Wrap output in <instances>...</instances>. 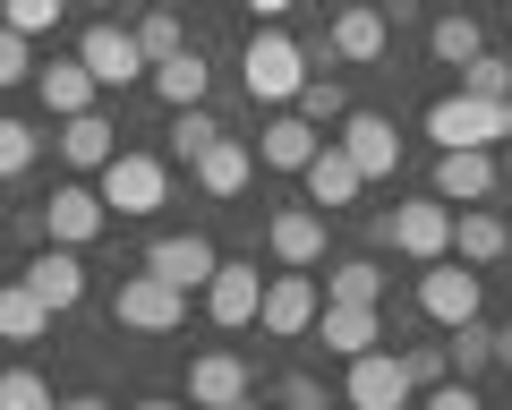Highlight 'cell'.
<instances>
[{
  "instance_id": "cb8c5ba5",
  "label": "cell",
  "mask_w": 512,
  "mask_h": 410,
  "mask_svg": "<svg viewBox=\"0 0 512 410\" xmlns=\"http://www.w3.org/2000/svg\"><path fill=\"white\" fill-rule=\"evenodd\" d=\"M299 180H308V205H325V214H333V205H359L367 171H359V163H350V154H342V146L325 137V146H316V163L299 171Z\"/></svg>"
},
{
  "instance_id": "5bb4252c",
  "label": "cell",
  "mask_w": 512,
  "mask_h": 410,
  "mask_svg": "<svg viewBox=\"0 0 512 410\" xmlns=\"http://www.w3.org/2000/svg\"><path fill=\"white\" fill-rule=\"evenodd\" d=\"M256 299H265V274L239 257L214 265V282H205V317L222 325V334H239V325H256Z\"/></svg>"
},
{
  "instance_id": "ffe728a7",
  "label": "cell",
  "mask_w": 512,
  "mask_h": 410,
  "mask_svg": "<svg viewBox=\"0 0 512 410\" xmlns=\"http://www.w3.org/2000/svg\"><path fill=\"white\" fill-rule=\"evenodd\" d=\"M265 240H274L282 265L308 274V265H325V214H316V205H282L274 223H265Z\"/></svg>"
},
{
  "instance_id": "83f0119b",
  "label": "cell",
  "mask_w": 512,
  "mask_h": 410,
  "mask_svg": "<svg viewBox=\"0 0 512 410\" xmlns=\"http://www.w3.org/2000/svg\"><path fill=\"white\" fill-rule=\"evenodd\" d=\"M43 334H52V308L26 291V274L0 282V342H43Z\"/></svg>"
},
{
  "instance_id": "ac0fdd59",
  "label": "cell",
  "mask_w": 512,
  "mask_h": 410,
  "mask_svg": "<svg viewBox=\"0 0 512 410\" xmlns=\"http://www.w3.org/2000/svg\"><path fill=\"white\" fill-rule=\"evenodd\" d=\"M26 291H35L52 317H69L77 299H86V257H77V248H43V257L26 265Z\"/></svg>"
},
{
  "instance_id": "e0dca14e",
  "label": "cell",
  "mask_w": 512,
  "mask_h": 410,
  "mask_svg": "<svg viewBox=\"0 0 512 410\" xmlns=\"http://www.w3.org/2000/svg\"><path fill=\"white\" fill-rule=\"evenodd\" d=\"M316 146H325V129L299 120V112H274L265 129H256V163H265V171H308Z\"/></svg>"
},
{
  "instance_id": "c3c4849f",
  "label": "cell",
  "mask_w": 512,
  "mask_h": 410,
  "mask_svg": "<svg viewBox=\"0 0 512 410\" xmlns=\"http://www.w3.org/2000/svg\"><path fill=\"white\" fill-rule=\"evenodd\" d=\"M146 9H180V0H146Z\"/></svg>"
},
{
  "instance_id": "2e32d148",
  "label": "cell",
  "mask_w": 512,
  "mask_h": 410,
  "mask_svg": "<svg viewBox=\"0 0 512 410\" xmlns=\"http://www.w3.org/2000/svg\"><path fill=\"white\" fill-rule=\"evenodd\" d=\"M333 146H342L367 180H384V171L402 163V129H393L384 112H342V137H333Z\"/></svg>"
},
{
  "instance_id": "d6a6232c",
  "label": "cell",
  "mask_w": 512,
  "mask_h": 410,
  "mask_svg": "<svg viewBox=\"0 0 512 410\" xmlns=\"http://www.w3.org/2000/svg\"><path fill=\"white\" fill-rule=\"evenodd\" d=\"M461 94H478V103H512V60L504 52H478L470 69H461Z\"/></svg>"
},
{
  "instance_id": "1f68e13d",
  "label": "cell",
  "mask_w": 512,
  "mask_h": 410,
  "mask_svg": "<svg viewBox=\"0 0 512 410\" xmlns=\"http://www.w3.org/2000/svg\"><path fill=\"white\" fill-rule=\"evenodd\" d=\"M69 18V0H0V26H9V35H52V26Z\"/></svg>"
},
{
  "instance_id": "5b68a950",
  "label": "cell",
  "mask_w": 512,
  "mask_h": 410,
  "mask_svg": "<svg viewBox=\"0 0 512 410\" xmlns=\"http://www.w3.org/2000/svg\"><path fill=\"white\" fill-rule=\"evenodd\" d=\"M111 317L128 325V334H180L188 325V291L163 274H128L120 291H111Z\"/></svg>"
},
{
  "instance_id": "d590c367",
  "label": "cell",
  "mask_w": 512,
  "mask_h": 410,
  "mask_svg": "<svg viewBox=\"0 0 512 410\" xmlns=\"http://www.w3.org/2000/svg\"><path fill=\"white\" fill-rule=\"evenodd\" d=\"M60 393H52V376H35V368H9L0 376V410H52Z\"/></svg>"
},
{
  "instance_id": "4fadbf2b",
  "label": "cell",
  "mask_w": 512,
  "mask_h": 410,
  "mask_svg": "<svg viewBox=\"0 0 512 410\" xmlns=\"http://www.w3.org/2000/svg\"><path fill=\"white\" fill-rule=\"evenodd\" d=\"M419 402V385H410L402 351H367L350 359V410H410Z\"/></svg>"
},
{
  "instance_id": "7402d4cb",
  "label": "cell",
  "mask_w": 512,
  "mask_h": 410,
  "mask_svg": "<svg viewBox=\"0 0 512 410\" xmlns=\"http://www.w3.org/2000/svg\"><path fill=\"white\" fill-rule=\"evenodd\" d=\"M504 248H512V223L495 205H453V257L461 265H495Z\"/></svg>"
},
{
  "instance_id": "816d5d0a",
  "label": "cell",
  "mask_w": 512,
  "mask_h": 410,
  "mask_svg": "<svg viewBox=\"0 0 512 410\" xmlns=\"http://www.w3.org/2000/svg\"><path fill=\"white\" fill-rule=\"evenodd\" d=\"M333 410H350V402H333Z\"/></svg>"
},
{
  "instance_id": "7bdbcfd3",
  "label": "cell",
  "mask_w": 512,
  "mask_h": 410,
  "mask_svg": "<svg viewBox=\"0 0 512 410\" xmlns=\"http://www.w3.org/2000/svg\"><path fill=\"white\" fill-rule=\"evenodd\" d=\"M52 410H111V402H103V393H60Z\"/></svg>"
},
{
  "instance_id": "d4e9b609",
  "label": "cell",
  "mask_w": 512,
  "mask_h": 410,
  "mask_svg": "<svg viewBox=\"0 0 512 410\" xmlns=\"http://www.w3.org/2000/svg\"><path fill=\"white\" fill-rule=\"evenodd\" d=\"M154 94H163L171 112H197L205 103V86H214V69H205V52L188 43V52H171V60H154V77H146Z\"/></svg>"
},
{
  "instance_id": "ee69618b",
  "label": "cell",
  "mask_w": 512,
  "mask_h": 410,
  "mask_svg": "<svg viewBox=\"0 0 512 410\" xmlns=\"http://www.w3.org/2000/svg\"><path fill=\"white\" fill-rule=\"evenodd\" d=\"M495 368H512V325H495Z\"/></svg>"
},
{
  "instance_id": "30bf717a",
  "label": "cell",
  "mask_w": 512,
  "mask_h": 410,
  "mask_svg": "<svg viewBox=\"0 0 512 410\" xmlns=\"http://www.w3.org/2000/svg\"><path fill=\"white\" fill-rule=\"evenodd\" d=\"M316 308H325V299H316V282L291 265V274H265V299H256V325H265L274 342H299V334L316 325Z\"/></svg>"
},
{
  "instance_id": "ab89813d",
  "label": "cell",
  "mask_w": 512,
  "mask_h": 410,
  "mask_svg": "<svg viewBox=\"0 0 512 410\" xmlns=\"http://www.w3.org/2000/svg\"><path fill=\"white\" fill-rule=\"evenodd\" d=\"M26 77H35V60H26V35H9V26H0V86H26Z\"/></svg>"
},
{
  "instance_id": "6da1fadb",
  "label": "cell",
  "mask_w": 512,
  "mask_h": 410,
  "mask_svg": "<svg viewBox=\"0 0 512 410\" xmlns=\"http://www.w3.org/2000/svg\"><path fill=\"white\" fill-rule=\"evenodd\" d=\"M308 77H316L308 43H291L282 26H256L248 52H239V86H248V103H274V112H291Z\"/></svg>"
},
{
  "instance_id": "277c9868",
  "label": "cell",
  "mask_w": 512,
  "mask_h": 410,
  "mask_svg": "<svg viewBox=\"0 0 512 410\" xmlns=\"http://www.w3.org/2000/svg\"><path fill=\"white\" fill-rule=\"evenodd\" d=\"M384 43H393V18H384V0H342L325 26V43H308V60H342V69H367V60H384Z\"/></svg>"
},
{
  "instance_id": "9c48e42d",
  "label": "cell",
  "mask_w": 512,
  "mask_h": 410,
  "mask_svg": "<svg viewBox=\"0 0 512 410\" xmlns=\"http://www.w3.org/2000/svg\"><path fill=\"white\" fill-rule=\"evenodd\" d=\"M35 223H43V240H52V248H86V240H103V231H111V205H103V188H52V205H43V214H35Z\"/></svg>"
},
{
  "instance_id": "8992f818",
  "label": "cell",
  "mask_w": 512,
  "mask_h": 410,
  "mask_svg": "<svg viewBox=\"0 0 512 410\" xmlns=\"http://www.w3.org/2000/svg\"><path fill=\"white\" fill-rule=\"evenodd\" d=\"M163 197H171V171L154 163V154H111L103 163V205L120 214V223H146Z\"/></svg>"
},
{
  "instance_id": "8fae6325",
  "label": "cell",
  "mask_w": 512,
  "mask_h": 410,
  "mask_svg": "<svg viewBox=\"0 0 512 410\" xmlns=\"http://www.w3.org/2000/svg\"><path fill=\"white\" fill-rule=\"evenodd\" d=\"M478 299H487V282H478L461 257H436V265L419 274V308H427L436 325H470V317H478Z\"/></svg>"
},
{
  "instance_id": "74e56055",
  "label": "cell",
  "mask_w": 512,
  "mask_h": 410,
  "mask_svg": "<svg viewBox=\"0 0 512 410\" xmlns=\"http://www.w3.org/2000/svg\"><path fill=\"white\" fill-rule=\"evenodd\" d=\"M402 368H410V385H444V376H453V368H444V342H410V351H402Z\"/></svg>"
},
{
  "instance_id": "b9f144b4",
  "label": "cell",
  "mask_w": 512,
  "mask_h": 410,
  "mask_svg": "<svg viewBox=\"0 0 512 410\" xmlns=\"http://www.w3.org/2000/svg\"><path fill=\"white\" fill-rule=\"evenodd\" d=\"M239 9H248V18H265V26H274V18H291L299 0H239Z\"/></svg>"
},
{
  "instance_id": "d6986e66",
  "label": "cell",
  "mask_w": 512,
  "mask_h": 410,
  "mask_svg": "<svg viewBox=\"0 0 512 410\" xmlns=\"http://www.w3.org/2000/svg\"><path fill=\"white\" fill-rule=\"evenodd\" d=\"M316 334H325V351L350 368V359H367L384 342V317H376V308H342V299H325V308H316Z\"/></svg>"
},
{
  "instance_id": "7a4b0ae2",
  "label": "cell",
  "mask_w": 512,
  "mask_h": 410,
  "mask_svg": "<svg viewBox=\"0 0 512 410\" xmlns=\"http://www.w3.org/2000/svg\"><path fill=\"white\" fill-rule=\"evenodd\" d=\"M367 231H376L384 248H402V257H419V265L453 257V205H444V197H410V205H393V214H376Z\"/></svg>"
},
{
  "instance_id": "f35d334b",
  "label": "cell",
  "mask_w": 512,
  "mask_h": 410,
  "mask_svg": "<svg viewBox=\"0 0 512 410\" xmlns=\"http://www.w3.org/2000/svg\"><path fill=\"white\" fill-rule=\"evenodd\" d=\"M419 410H487V402H478L470 376H444V385H427V393H419Z\"/></svg>"
},
{
  "instance_id": "f546056e",
  "label": "cell",
  "mask_w": 512,
  "mask_h": 410,
  "mask_svg": "<svg viewBox=\"0 0 512 410\" xmlns=\"http://www.w3.org/2000/svg\"><path fill=\"white\" fill-rule=\"evenodd\" d=\"M325 299H342V308H376V299H384V265L376 257H342L325 274Z\"/></svg>"
},
{
  "instance_id": "ba28073f",
  "label": "cell",
  "mask_w": 512,
  "mask_h": 410,
  "mask_svg": "<svg viewBox=\"0 0 512 410\" xmlns=\"http://www.w3.org/2000/svg\"><path fill=\"white\" fill-rule=\"evenodd\" d=\"M188 402L197 410H256V376L239 351H197L188 359Z\"/></svg>"
},
{
  "instance_id": "7dc6e473",
  "label": "cell",
  "mask_w": 512,
  "mask_h": 410,
  "mask_svg": "<svg viewBox=\"0 0 512 410\" xmlns=\"http://www.w3.org/2000/svg\"><path fill=\"white\" fill-rule=\"evenodd\" d=\"M384 9H393V18H402V9H410V0H384Z\"/></svg>"
},
{
  "instance_id": "3957f363",
  "label": "cell",
  "mask_w": 512,
  "mask_h": 410,
  "mask_svg": "<svg viewBox=\"0 0 512 410\" xmlns=\"http://www.w3.org/2000/svg\"><path fill=\"white\" fill-rule=\"evenodd\" d=\"M427 137H436V154H453V146H504V137H512V103L436 94V103H427Z\"/></svg>"
},
{
  "instance_id": "7c38bea8",
  "label": "cell",
  "mask_w": 512,
  "mask_h": 410,
  "mask_svg": "<svg viewBox=\"0 0 512 410\" xmlns=\"http://www.w3.org/2000/svg\"><path fill=\"white\" fill-rule=\"evenodd\" d=\"M495 188H504L495 146H453V154H436V197H444V205H487Z\"/></svg>"
},
{
  "instance_id": "8d00e7d4",
  "label": "cell",
  "mask_w": 512,
  "mask_h": 410,
  "mask_svg": "<svg viewBox=\"0 0 512 410\" xmlns=\"http://www.w3.org/2000/svg\"><path fill=\"white\" fill-rule=\"evenodd\" d=\"M35 154H43V137L26 129V120H0V180H18V171H35Z\"/></svg>"
},
{
  "instance_id": "4316f807",
  "label": "cell",
  "mask_w": 512,
  "mask_h": 410,
  "mask_svg": "<svg viewBox=\"0 0 512 410\" xmlns=\"http://www.w3.org/2000/svg\"><path fill=\"white\" fill-rule=\"evenodd\" d=\"M427 52H436V60H444V69H470V60H478V52H487V26H478V18H470V9H444V18H436V26H427Z\"/></svg>"
},
{
  "instance_id": "e575fe53",
  "label": "cell",
  "mask_w": 512,
  "mask_h": 410,
  "mask_svg": "<svg viewBox=\"0 0 512 410\" xmlns=\"http://www.w3.org/2000/svg\"><path fill=\"white\" fill-rule=\"evenodd\" d=\"M214 137H222V120L205 112V103H197V112H171V154H180V163H197Z\"/></svg>"
},
{
  "instance_id": "484cf974",
  "label": "cell",
  "mask_w": 512,
  "mask_h": 410,
  "mask_svg": "<svg viewBox=\"0 0 512 410\" xmlns=\"http://www.w3.org/2000/svg\"><path fill=\"white\" fill-rule=\"evenodd\" d=\"M111 154H120V129H111L103 112H77V120H60V163H69V171H103Z\"/></svg>"
},
{
  "instance_id": "bcb514c9",
  "label": "cell",
  "mask_w": 512,
  "mask_h": 410,
  "mask_svg": "<svg viewBox=\"0 0 512 410\" xmlns=\"http://www.w3.org/2000/svg\"><path fill=\"white\" fill-rule=\"evenodd\" d=\"M495 163H504V180H512V137H504V154H495Z\"/></svg>"
},
{
  "instance_id": "f1b7e54d",
  "label": "cell",
  "mask_w": 512,
  "mask_h": 410,
  "mask_svg": "<svg viewBox=\"0 0 512 410\" xmlns=\"http://www.w3.org/2000/svg\"><path fill=\"white\" fill-rule=\"evenodd\" d=\"M444 368L478 385V376L495 368V325H478V317H470V325H444Z\"/></svg>"
},
{
  "instance_id": "52a82bcc",
  "label": "cell",
  "mask_w": 512,
  "mask_h": 410,
  "mask_svg": "<svg viewBox=\"0 0 512 410\" xmlns=\"http://www.w3.org/2000/svg\"><path fill=\"white\" fill-rule=\"evenodd\" d=\"M77 60L94 69V86H137V77H154V60H146V43H137V26H120V18L86 26V35H77Z\"/></svg>"
},
{
  "instance_id": "f6af8a7d",
  "label": "cell",
  "mask_w": 512,
  "mask_h": 410,
  "mask_svg": "<svg viewBox=\"0 0 512 410\" xmlns=\"http://www.w3.org/2000/svg\"><path fill=\"white\" fill-rule=\"evenodd\" d=\"M137 410H197V402H137Z\"/></svg>"
},
{
  "instance_id": "9a60e30c",
  "label": "cell",
  "mask_w": 512,
  "mask_h": 410,
  "mask_svg": "<svg viewBox=\"0 0 512 410\" xmlns=\"http://www.w3.org/2000/svg\"><path fill=\"white\" fill-rule=\"evenodd\" d=\"M214 240H205V231H163V240L146 248V274H163V282H180V291H205V282H214Z\"/></svg>"
},
{
  "instance_id": "681fc988",
  "label": "cell",
  "mask_w": 512,
  "mask_h": 410,
  "mask_svg": "<svg viewBox=\"0 0 512 410\" xmlns=\"http://www.w3.org/2000/svg\"><path fill=\"white\" fill-rule=\"evenodd\" d=\"M103 9H128V0H103Z\"/></svg>"
},
{
  "instance_id": "603a6c76",
  "label": "cell",
  "mask_w": 512,
  "mask_h": 410,
  "mask_svg": "<svg viewBox=\"0 0 512 410\" xmlns=\"http://www.w3.org/2000/svg\"><path fill=\"white\" fill-rule=\"evenodd\" d=\"M188 171H197L205 197H239V188L256 180V146H248V137H214V146H205Z\"/></svg>"
},
{
  "instance_id": "44dd1931",
  "label": "cell",
  "mask_w": 512,
  "mask_h": 410,
  "mask_svg": "<svg viewBox=\"0 0 512 410\" xmlns=\"http://www.w3.org/2000/svg\"><path fill=\"white\" fill-rule=\"evenodd\" d=\"M35 94H43V112H52V120H77V112H94V94H103V86H94L86 60H43Z\"/></svg>"
},
{
  "instance_id": "60d3db41",
  "label": "cell",
  "mask_w": 512,
  "mask_h": 410,
  "mask_svg": "<svg viewBox=\"0 0 512 410\" xmlns=\"http://www.w3.org/2000/svg\"><path fill=\"white\" fill-rule=\"evenodd\" d=\"M274 393H282V410H333V402H325V385H316V376H282Z\"/></svg>"
},
{
  "instance_id": "f907efd6",
  "label": "cell",
  "mask_w": 512,
  "mask_h": 410,
  "mask_svg": "<svg viewBox=\"0 0 512 410\" xmlns=\"http://www.w3.org/2000/svg\"><path fill=\"white\" fill-rule=\"evenodd\" d=\"M444 9H461V0H444Z\"/></svg>"
},
{
  "instance_id": "4dcf8cb0",
  "label": "cell",
  "mask_w": 512,
  "mask_h": 410,
  "mask_svg": "<svg viewBox=\"0 0 512 410\" xmlns=\"http://www.w3.org/2000/svg\"><path fill=\"white\" fill-rule=\"evenodd\" d=\"M299 120H316V129H342V112H350V94H342V77H308L299 86V103H291Z\"/></svg>"
},
{
  "instance_id": "836d02e7",
  "label": "cell",
  "mask_w": 512,
  "mask_h": 410,
  "mask_svg": "<svg viewBox=\"0 0 512 410\" xmlns=\"http://www.w3.org/2000/svg\"><path fill=\"white\" fill-rule=\"evenodd\" d=\"M137 43H146V60L188 52V26H180V9H146V18H137Z\"/></svg>"
}]
</instances>
